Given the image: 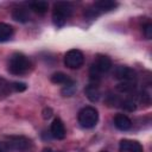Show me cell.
Returning <instances> with one entry per match:
<instances>
[{
	"label": "cell",
	"instance_id": "9",
	"mask_svg": "<svg viewBox=\"0 0 152 152\" xmlns=\"http://www.w3.org/2000/svg\"><path fill=\"white\" fill-rule=\"evenodd\" d=\"M50 129H51V135H52L55 139L62 140V139L65 138L66 131H65V127H64L63 121H62L59 118H56V119L52 121Z\"/></svg>",
	"mask_w": 152,
	"mask_h": 152
},
{
	"label": "cell",
	"instance_id": "1",
	"mask_svg": "<svg viewBox=\"0 0 152 152\" xmlns=\"http://www.w3.org/2000/svg\"><path fill=\"white\" fill-rule=\"evenodd\" d=\"M112 68V59L108 56L104 55H99L96 56L95 61L93 62V64L90 65L89 69V76L90 80L96 83L102 78V75L108 72Z\"/></svg>",
	"mask_w": 152,
	"mask_h": 152
},
{
	"label": "cell",
	"instance_id": "11",
	"mask_svg": "<svg viewBox=\"0 0 152 152\" xmlns=\"http://www.w3.org/2000/svg\"><path fill=\"white\" fill-rule=\"evenodd\" d=\"M84 93H86L87 97H88L91 102L99 101V99H100V96H101L100 89H99V87L96 86V83H93V84L87 86V88L84 89Z\"/></svg>",
	"mask_w": 152,
	"mask_h": 152
},
{
	"label": "cell",
	"instance_id": "14",
	"mask_svg": "<svg viewBox=\"0 0 152 152\" xmlns=\"http://www.w3.org/2000/svg\"><path fill=\"white\" fill-rule=\"evenodd\" d=\"M72 80L68 75H65L64 72H55L51 76V82L55 84H68Z\"/></svg>",
	"mask_w": 152,
	"mask_h": 152
},
{
	"label": "cell",
	"instance_id": "15",
	"mask_svg": "<svg viewBox=\"0 0 152 152\" xmlns=\"http://www.w3.org/2000/svg\"><path fill=\"white\" fill-rule=\"evenodd\" d=\"M30 7L33 12H36L38 14H44L49 8V4L46 1H34V2L30 4Z\"/></svg>",
	"mask_w": 152,
	"mask_h": 152
},
{
	"label": "cell",
	"instance_id": "12",
	"mask_svg": "<svg viewBox=\"0 0 152 152\" xmlns=\"http://www.w3.org/2000/svg\"><path fill=\"white\" fill-rule=\"evenodd\" d=\"M12 18L19 23H26L30 19V14L25 8H14L12 12Z\"/></svg>",
	"mask_w": 152,
	"mask_h": 152
},
{
	"label": "cell",
	"instance_id": "16",
	"mask_svg": "<svg viewBox=\"0 0 152 152\" xmlns=\"http://www.w3.org/2000/svg\"><path fill=\"white\" fill-rule=\"evenodd\" d=\"M116 89L121 93H132L135 89V82H120Z\"/></svg>",
	"mask_w": 152,
	"mask_h": 152
},
{
	"label": "cell",
	"instance_id": "24",
	"mask_svg": "<svg viewBox=\"0 0 152 152\" xmlns=\"http://www.w3.org/2000/svg\"><path fill=\"white\" fill-rule=\"evenodd\" d=\"M101 152H106V151H101Z\"/></svg>",
	"mask_w": 152,
	"mask_h": 152
},
{
	"label": "cell",
	"instance_id": "6",
	"mask_svg": "<svg viewBox=\"0 0 152 152\" xmlns=\"http://www.w3.org/2000/svg\"><path fill=\"white\" fill-rule=\"evenodd\" d=\"M4 144L6 145L8 151H25L30 148L31 140L21 135H13V137H8L7 141Z\"/></svg>",
	"mask_w": 152,
	"mask_h": 152
},
{
	"label": "cell",
	"instance_id": "4",
	"mask_svg": "<svg viewBox=\"0 0 152 152\" xmlns=\"http://www.w3.org/2000/svg\"><path fill=\"white\" fill-rule=\"evenodd\" d=\"M77 120L82 127L93 128V127H95V125L99 121V112L91 106L84 107L78 112Z\"/></svg>",
	"mask_w": 152,
	"mask_h": 152
},
{
	"label": "cell",
	"instance_id": "2",
	"mask_svg": "<svg viewBox=\"0 0 152 152\" xmlns=\"http://www.w3.org/2000/svg\"><path fill=\"white\" fill-rule=\"evenodd\" d=\"M31 68L30 59L23 53H13L8 62V71L13 75H24Z\"/></svg>",
	"mask_w": 152,
	"mask_h": 152
},
{
	"label": "cell",
	"instance_id": "10",
	"mask_svg": "<svg viewBox=\"0 0 152 152\" xmlns=\"http://www.w3.org/2000/svg\"><path fill=\"white\" fill-rule=\"evenodd\" d=\"M114 125L120 131H128L132 127V120L124 114H118L114 118Z\"/></svg>",
	"mask_w": 152,
	"mask_h": 152
},
{
	"label": "cell",
	"instance_id": "22",
	"mask_svg": "<svg viewBox=\"0 0 152 152\" xmlns=\"http://www.w3.org/2000/svg\"><path fill=\"white\" fill-rule=\"evenodd\" d=\"M0 152H8V150H7V147H6L5 144H1L0 142Z\"/></svg>",
	"mask_w": 152,
	"mask_h": 152
},
{
	"label": "cell",
	"instance_id": "19",
	"mask_svg": "<svg viewBox=\"0 0 152 152\" xmlns=\"http://www.w3.org/2000/svg\"><path fill=\"white\" fill-rule=\"evenodd\" d=\"M11 88H12L13 90H15V91H24V90H26L27 86H26V83H24V82H13V83L11 84Z\"/></svg>",
	"mask_w": 152,
	"mask_h": 152
},
{
	"label": "cell",
	"instance_id": "8",
	"mask_svg": "<svg viewBox=\"0 0 152 152\" xmlns=\"http://www.w3.org/2000/svg\"><path fill=\"white\" fill-rule=\"evenodd\" d=\"M120 152H144L142 145L137 140L122 139L119 144Z\"/></svg>",
	"mask_w": 152,
	"mask_h": 152
},
{
	"label": "cell",
	"instance_id": "5",
	"mask_svg": "<svg viewBox=\"0 0 152 152\" xmlns=\"http://www.w3.org/2000/svg\"><path fill=\"white\" fill-rule=\"evenodd\" d=\"M84 63V56L82 51L77 49H71L64 55V64L70 69H78Z\"/></svg>",
	"mask_w": 152,
	"mask_h": 152
},
{
	"label": "cell",
	"instance_id": "23",
	"mask_svg": "<svg viewBox=\"0 0 152 152\" xmlns=\"http://www.w3.org/2000/svg\"><path fill=\"white\" fill-rule=\"evenodd\" d=\"M43 152H61V151H53V150H51V148H44Z\"/></svg>",
	"mask_w": 152,
	"mask_h": 152
},
{
	"label": "cell",
	"instance_id": "13",
	"mask_svg": "<svg viewBox=\"0 0 152 152\" xmlns=\"http://www.w3.org/2000/svg\"><path fill=\"white\" fill-rule=\"evenodd\" d=\"M13 34V27L6 23H0V42L8 40Z\"/></svg>",
	"mask_w": 152,
	"mask_h": 152
},
{
	"label": "cell",
	"instance_id": "18",
	"mask_svg": "<svg viewBox=\"0 0 152 152\" xmlns=\"http://www.w3.org/2000/svg\"><path fill=\"white\" fill-rule=\"evenodd\" d=\"M75 91H76V83L74 81L69 82L68 84H64V87L62 89V94L64 96H71Z\"/></svg>",
	"mask_w": 152,
	"mask_h": 152
},
{
	"label": "cell",
	"instance_id": "17",
	"mask_svg": "<svg viewBox=\"0 0 152 152\" xmlns=\"http://www.w3.org/2000/svg\"><path fill=\"white\" fill-rule=\"evenodd\" d=\"M120 107L124 108L127 112H133L137 108V103H135V101L133 99H125V100H121Z\"/></svg>",
	"mask_w": 152,
	"mask_h": 152
},
{
	"label": "cell",
	"instance_id": "21",
	"mask_svg": "<svg viewBox=\"0 0 152 152\" xmlns=\"http://www.w3.org/2000/svg\"><path fill=\"white\" fill-rule=\"evenodd\" d=\"M52 116V109L51 108H45L43 110V118L46 120V119H50Z\"/></svg>",
	"mask_w": 152,
	"mask_h": 152
},
{
	"label": "cell",
	"instance_id": "7",
	"mask_svg": "<svg viewBox=\"0 0 152 152\" xmlns=\"http://www.w3.org/2000/svg\"><path fill=\"white\" fill-rule=\"evenodd\" d=\"M113 76L121 82H135L137 80V72L132 68L122 65H119L114 69Z\"/></svg>",
	"mask_w": 152,
	"mask_h": 152
},
{
	"label": "cell",
	"instance_id": "3",
	"mask_svg": "<svg viewBox=\"0 0 152 152\" xmlns=\"http://www.w3.org/2000/svg\"><path fill=\"white\" fill-rule=\"evenodd\" d=\"M71 14H72V6L69 2H57L53 6L52 21L57 27H62Z\"/></svg>",
	"mask_w": 152,
	"mask_h": 152
},
{
	"label": "cell",
	"instance_id": "20",
	"mask_svg": "<svg viewBox=\"0 0 152 152\" xmlns=\"http://www.w3.org/2000/svg\"><path fill=\"white\" fill-rule=\"evenodd\" d=\"M144 34L147 39H151L152 38V24H146L144 26Z\"/></svg>",
	"mask_w": 152,
	"mask_h": 152
}]
</instances>
